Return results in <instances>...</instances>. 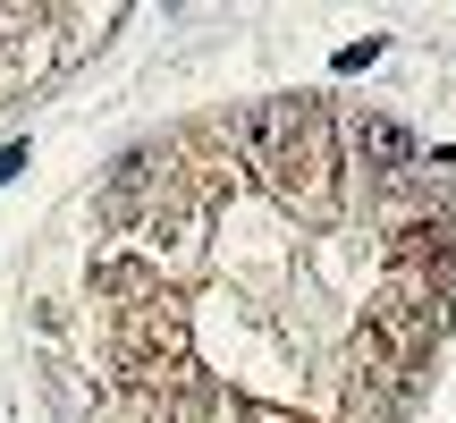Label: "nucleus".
Wrapping results in <instances>:
<instances>
[{
	"instance_id": "obj_1",
	"label": "nucleus",
	"mask_w": 456,
	"mask_h": 423,
	"mask_svg": "<svg viewBox=\"0 0 456 423\" xmlns=\"http://www.w3.org/2000/svg\"><path fill=\"white\" fill-rule=\"evenodd\" d=\"M355 145L372 153L380 170H414V136L397 128V119H355Z\"/></svg>"
},
{
	"instance_id": "obj_3",
	"label": "nucleus",
	"mask_w": 456,
	"mask_h": 423,
	"mask_svg": "<svg viewBox=\"0 0 456 423\" xmlns=\"http://www.w3.org/2000/svg\"><path fill=\"white\" fill-rule=\"evenodd\" d=\"M17 170H26V145H9V153H0V187H9Z\"/></svg>"
},
{
	"instance_id": "obj_2",
	"label": "nucleus",
	"mask_w": 456,
	"mask_h": 423,
	"mask_svg": "<svg viewBox=\"0 0 456 423\" xmlns=\"http://www.w3.org/2000/svg\"><path fill=\"white\" fill-rule=\"evenodd\" d=\"M228 423H305V415H288V407H237Z\"/></svg>"
}]
</instances>
